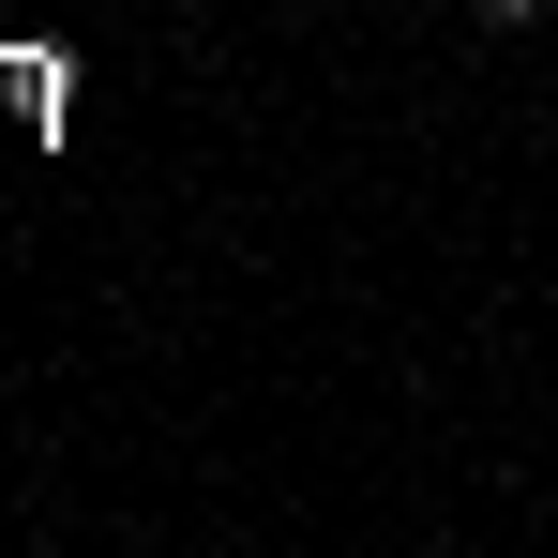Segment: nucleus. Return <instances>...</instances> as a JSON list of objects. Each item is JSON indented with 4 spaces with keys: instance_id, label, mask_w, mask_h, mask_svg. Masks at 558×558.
Instances as JSON below:
<instances>
[{
    "instance_id": "nucleus-1",
    "label": "nucleus",
    "mask_w": 558,
    "mask_h": 558,
    "mask_svg": "<svg viewBox=\"0 0 558 558\" xmlns=\"http://www.w3.org/2000/svg\"><path fill=\"white\" fill-rule=\"evenodd\" d=\"M468 15H483V31H529V15H544V0H468Z\"/></svg>"
}]
</instances>
